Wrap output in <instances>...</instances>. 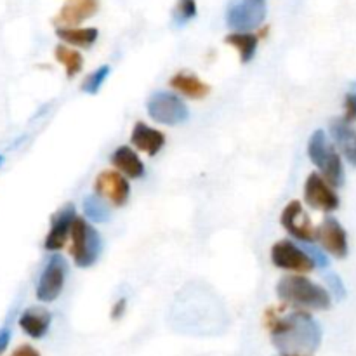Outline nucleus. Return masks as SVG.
<instances>
[{
  "instance_id": "1",
  "label": "nucleus",
  "mask_w": 356,
  "mask_h": 356,
  "mask_svg": "<svg viewBox=\"0 0 356 356\" xmlns=\"http://www.w3.org/2000/svg\"><path fill=\"white\" fill-rule=\"evenodd\" d=\"M275 348L284 356H308L315 353L322 341V330L308 312H292L287 316L266 315Z\"/></svg>"
},
{
  "instance_id": "2",
  "label": "nucleus",
  "mask_w": 356,
  "mask_h": 356,
  "mask_svg": "<svg viewBox=\"0 0 356 356\" xmlns=\"http://www.w3.org/2000/svg\"><path fill=\"white\" fill-rule=\"evenodd\" d=\"M277 294L285 305L302 309L323 312L332 305L329 292L305 275H289L282 278L277 285Z\"/></svg>"
},
{
  "instance_id": "3",
  "label": "nucleus",
  "mask_w": 356,
  "mask_h": 356,
  "mask_svg": "<svg viewBox=\"0 0 356 356\" xmlns=\"http://www.w3.org/2000/svg\"><path fill=\"white\" fill-rule=\"evenodd\" d=\"M308 156L318 167L320 172H322V177L330 186H343V160H341L336 146L329 141V138H327V134L323 131H315L312 138H309Z\"/></svg>"
},
{
  "instance_id": "4",
  "label": "nucleus",
  "mask_w": 356,
  "mask_h": 356,
  "mask_svg": "<svg viewBox=\"0 0 356 356\" xmlns=\"http://www.w3.org/2000/svg\"><path fill=\"white\" fill-rule=\"evenodd\" d=\"M101 249H103V242L96 228H92L86 219L76 218L72 228V249H70L76 266H92L99 257Z\"/></svg>"
},
{
  "instance_id": "5",
  "label": "nucleus",
  "mask_w": 356,
  "mask_h": 356,
  "mask_svg": "<svg viewBox=\"0 0 356 356\" xmlns=\"http://www.w3.org/2000/svg\"><path fill=\"white\" fill-rule=\"evenodd\" d=\"M148 115L159 124L177 125L188 120L190 111L184 101L176 94L156 92L148 101Z\"/></svg>"
},
{
  "instance_id": "6",
  "label": "nucleus",
  "mask_w": 356,
  "mask_h": 356,
  "mask_svg": "<svg viewBox=\"0 0 356 356\" xmlns=\"http://www.w3.org/2000/svg\"><path fill=\"white\" fill-rule=\"evenodd\" d=\"M271 261L277 268L285 271H294V273H309L315 270V263L312 257L301 250L291 240H280L271 247Z\"/></svg>"
},
{
  "instance_id": "7",
  "label": "nucleus",
  "mask_w": 356,
  "mask_h": 356,
  "mask_svg": "<svg viewBox=\"0 0 356 356\" xmlns=\"http://www.w3.org/2000/svg\"><path fill=\"white\" fill-rule=\"evenodd\" d=\"M266 7L263 0H233L226 13V21L236 31H249L263 23Z\"/></svg>"
},
{
  "instance_id": "8",
  "label": "nucleus",
  "mask_w": 356,
  "mask_h": 356,
  "mask_svg": "<svg viewBox=\"0 0 356 356\" xmlns=\"http://www.w3.org/2000/svg\"><path fill=\"white\" fill-rule=\"evenodd\" d=\"M66 273H68V264L65 257L52 256L49 259L47 266L44 268L40 275V280L37 285V299L42 302H52L59 298L63 287H65Z\"/></svg>"
},
{
  "instance_id": "9",
  "label": "nucleus",
  "mask_w": 356,
  "mask_h": 356,
  "mask_svg": "<svg viewBox=\"0 0 356 356\" xmlns=\"http://www.w3.org/2000/svg\"><path fill=\"white\" fill-rule=\"evenodd\" d=\"M94 191L101 198H104L111 205H115V207H122L129 200L131 184L125 179L124 174L118 172V170L108 169L99 172V176L96 177V181H94Z\"/></svg>"
},
{
  "instance_id": "10",
  "label": "nucleus",
  "mask_w": 356,
  "mask_h": 356,
  "mask_svg": "<svg viewBox=\"0 0 356 356\" xmlns=\"http://www.w3.org/2000/svg\"><path fill=\"white\" fill-rule=\"evenodd\" d=\"M305 200L309 207L322 212H332L339 207V197L322 174L312 172L305 184Z\"/></svg>"
},
{
  "instance_id": "11",
  "label": "nucleus",
  "mask_w": 356,
  "mask_h": 356,
  "mask_svg": "<svg viewBox=\"0 0 356 356\" xmlns=\"http://www.w3.org/2000/svg\"><path fill=\"white\" fill-rule=\"evenodd\" d=\"M280 221L282 226L287 229L289 235H292L294 238L306 243L316 240V228L313 226L312 219L306 214L305 209H302V204L299 200H292L285 205Z\"/></svg>"
},
{
  "instance_id": "12",
  "label": "nucleus",
  "mask_w": 356,
  "mask_h": 356,
  "mask_svg": "<svg viewBox=\"0 0 356 356\" xmlns=\"http://www.w3.org/2000/svg\"><path fill=\"white\" fill-rule=\"evenodd\" d=\"M316 240L322 243V247L327 252L332 254L337 259H343V257L348 256L346 229L341 226V222L337 219H323V222L316 229Z\"/></svg>"
},
{
  "instance_id": "13",
  "label": "nucleus",
  "mask_w": 356,
  "mask_h": 356,
  "mask_svg": "<svg viewBox=\"0 0 356 356\" xmlns=\"http://www.w3.org/2000/svg\"><path fill=\"white\" fill-rule=\"evenodd\" d=\"M97 9L99 0H66L54 17V24L58 28H76L80 23L92 17Z\"/></svg>"
},
{
  "instance_id": "14",
  "label": "nucleus",
  "mask_w": 356,
  "mask_h": 356,
  "mask_svg": "<svg viewBox=\"0 0 356 356\" xmlns=\"http://www.w3.org/2000/svg\"><path fill=\"white\" fill-rule=\"evenodd\" d=\"M75 207L72 204L66 205L65 209L58 212L52 218L51 229H49L47 236H45V249L47 250H59L66 245L68 238H72V228L75 222Z\"/></svg>"
},
{
  "instance_id": "15",
  "label": "nucleus",
  "mask_w": 356,
  "mask_h": 356,
  "mask_svg": "<svg viewBox=\"0 0 356 356\" xmlns=\"http://www.w3.org/2000/svg\"><path fill=\"white\" fill-rule=\"evenodd\" d=\"M131 141L139 152H145L153 156L163 148V145H165V136L159 129L149 127L145 122H138L134 125V129H132Z\"/></svg>"
},
{
  "instance_id": "16",
  "label": "nucleus",
  "mask_w": 356,
  "mask_h": 356,
  "mask_svg": "<svg viewBox=\"0 0 356 356\" xmlns=\"http://www.w3.org/2000/svg\"><path fill=\"white\" fill-rule=\"evenodd\" d=\"M330 132L337 148L343 152L348 162L356 167V127H353V124H348L344 118H336L330 124Z\"/></svg>"
},
{
  "instance_id": "17",
  "label": "nucleus",
  "mask_w": 356,
  "mask_h": 356,
  "mask_svg": "<svg viewBox=\"0 0 356 356\" xmlns=\"http://www.w3.org/2000/svg\"><path fill=\"white\" fill-rule=\"evenodd\" d=\"M170 87L174 90H177L183 96L190 97V99H202V97L207 96L211 92V87L197 76L195 73L190 72H179L170 79Z\"/></svg>"
},
{
  "instance_id": "18",
  "label": "nucleus",
  "mask_w": 356,
  "mask_h": 356,
  "mask_svg": "<svg viewBox=\"0 0 356 356\" xmlns=\"http://www.w3.org/2000/svg\"><path fill=\"white\" fill-rule=\"evenodd\" d=\"M51 313L44 308H30L21 315L19 327L33 339H40L51 327Z\"/></svg>"
},
{
  "instance_id": "19",
  "label": "nucleus",
  "mask_w": 356,
  "mask_h": 356,
  "mask_svg": "<svg viewBox=\"0 0 356 356\" xmlns=\"http://www.w3.org/2000/svg\"><path fill=\"white\" fill-rule=\"evenodd\" d=\"M111 163L117 167L118 172L131 177V179H139V177L145 174V165H143L141 159H139L138 153L132 148H129V146H120V148H117V152L111 156Z\"/></svg>"
},
{
  "instance_id": "20",
  "label": "nucleus",
  "mask_w": 356,
  "mask_h": 356,
  "mask_svg": "<svg viewBox=\"0 0 356 356\" xmlns=\"http://www.w3.org/2000/svg\"><path fill=\"white\" fill-rule=\"evenodd\" d=\"M225 40L226 44L238 51L242 63H249L254 58L257 51V44H259V37L250 33V31H235V33H229Z\"/></svg>"
},
{
  "instance_id": "21",
  "label": "nucleus",
  "mask_w": 356,
  "mask_h": 356,
  "mask_svg": "<svg viewBox=\"0 0 356 356\" xmlns=\"http://www.w3.org/2000/svg\"><path fill=\"white\" fill-rule=\"evenodd\" d=\"M56 35L66 44L87 49L97 40L99 31L96 28H58Z\"/></svg>"
},
{
  "instance_id": "22",
  "label": "nucleus",
  "mask_w": 356,
  "mask_h": 356,
  "mask_svg": "<svg viewBox=\"0 0 356 356\" xmlns=\"http://www.w3.org/2000/svg\"><path fill=\"white\" fill-rule=\"evenodd\" d=\"M54 56L65 66L68 79H73L75 75H79L83 66V58L79 51L66 47V45H58L54 51Z\"/></svg>"
},
{
  "instance_id": "23",
  "label": "nucleus",
  "mask_w": 356,
  "mask_h": 356,
  "mask_svg": "<svg viewBox=\"0 0 356 356\" xmlns=\"http://www.w3.org/2000/svg\"><path fill=\"white\" fill-rule=\"evenodd\" d=\"M83 212L94 222H104L110 218V207L99 195H89L83 200Z\"/></svg>"
},
{
  "instance_id": "24",
  "label": "nucleus",
  "mask_w": 356,
  "mask_h": 356,
  "mask_svg": "<svg viewBox=\"0 0 356 356\" xmlns=\"http://www.w3.org/2000/svg\"><path fill=\"white\" fill-rule=\"evenodd\" d=\"M108 75H110V66H101L96 72L89 73L82 82V90L87 94H96L101 89L104 80L108 79Z\"/></svg>"
},
{
  "instance_id": "25",
  "label": "nucleus",
  "mask_w": 356,
  "mask_h": 356,
  "mask_svg": "<svg viewBox=\"0 0 356 356\" xmlns=\"http://www.w3.org/2000/svg\"><path fill=\"white\" fill-rule=\"evenodd\" d=\"M197 16V0H177L174 17L177 23H186Z\"/></svg>"
},
{
  "instance_id": "26",
  "label": "nucleus",
  "mask_w": 356,
  "mask_h": 356,
  "mask_svg": "<svg viewBox=\"0 0 356 356\" xmlns=\"http://www.w3.org/2000/svg\"><path fill=\"white\" fill-rule=\"evenodd\" d=\"M344 120L348 124H355L356 122V94L350 92L344 99Z\"/></svg>"
},
{
  "instance_id": "27",
  "label": "nucleus",
  "mask_w": 356,
  "mask_h": 356,
  "mask_svg": "<svg viewBox=\"0 0 356 356\" xmlns=\"http://www.w3.org/2000/svg\"><path fill=\"white\" fill-rule=\"evenodd\" d=\"M327 280H329L330 289H332L334 294L337 296V299H343L344 296H346V289H344L343 282H341V278L337 277V275H329V278H327Z\"/></svg>"
},
{
  "instance_id": "28",
  "label": "nucleus",
  "mask_w": 356,
  "mask_h": 356,
  "mask_svg": "<svg viewBox=\"0 0 356 356\" xmlns=\"http://www.w3.org/2000/svg\"><path fill=\"white\" fill-rule=\"evenodd\" d=\"M306 254H308L309 257L313 259V263H315V266H320V268H325L327 264V257L323 256L322 250L315 249V247H306Z\"/></svg>"
},
{
  "instance_id": "29",
  "label": "nucleus",
  "mask_w": 356,
  "mask_h": 356,
  "mask_svg": "<svg viewBox=\"0 0 356 356\" xmlns=\"http://www.w3.org/2000/svg\"><path fill=\"white\" fill-rule=\"evenodd\" d=\"M10 356H40V353L33 346H30V344H23V346L16 348Z\"/></svg>"
},
{
  "instance_id": "30",
  "label": "nucleus",
  "mask_w": 356,
  "mask_h": 356,
  "mask_svg": "<svg viewBox=\"0 0 356 356\" xmlns=\"http://www.w3.org/2000/svg\"><path fill=\"white\" fill-rule=\"evenodd\" d=\"M125 305H127V301H125V299H118V301L115 302L113 309H111V316H113L115 320L120 318V316L124 315V312H125Z\"/></svg>"
},
{
  "instance_id": "31",
  "label": "nucleus",
  "mask_w": 356,
  "mask_h": 356,
  "mask_svg": "<svg viewBox=\"0 0 356 356\" xmlns=\"http://www.w3.org/2000/svg\"><path fill=\"white\" fill-rule=\"evenodd\" d=\"M9 341H10V332L9 329H2L0 330V355L6 351V348L9 346Z\"/></svg>"
},
{
  "instance_id": "32",
  "label": "nucleus",
  "mask_w": 356,
  "mask_h": 356,
  "mask_svg": "<svg viewBox=\"0 0 356 356\" xmlns=\"http://www.w3.org/2000/svg\"><path fill=\"white\" fill-rule=\"evenodd\" d=\"M2 160H3V156H2V155H0V163H2Z\"/></svg>"
}]
</instances>
